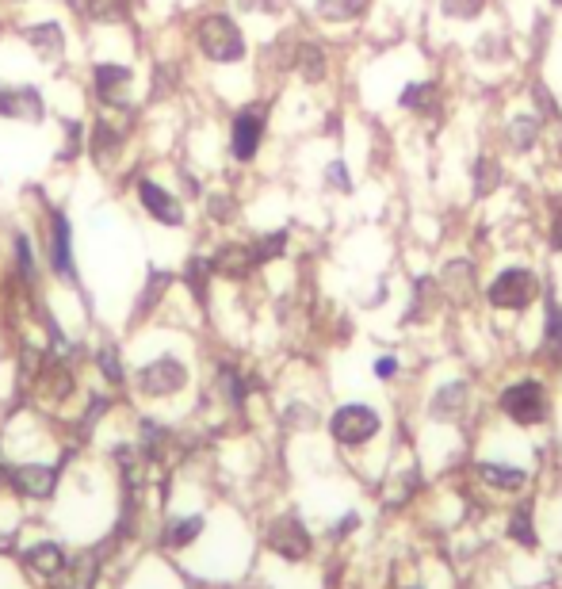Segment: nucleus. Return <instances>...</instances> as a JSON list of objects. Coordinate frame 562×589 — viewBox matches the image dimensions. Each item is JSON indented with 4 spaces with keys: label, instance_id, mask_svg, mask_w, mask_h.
I'll use <instances>...</instances> for the list:
<instances>
[{
    "label": "nucleus",
    "instance_id": "obj_41",
    "mask_svg": "<svg viewBox=\"0 0 562 589\" xmlns=\"http://www.w3.org/2000/svg\"><path fill=\"white\" fill-rule=\"evenodd\" d=\"M555 4H562V0H555Z\"/></svg>",
    "mask_w": 562,
    "mask_h": 589
},
{
    "label": "nucleus",
    "instance_id": "obj_13",
    "mask_svg": "<svg viewBox=\"0 0 562 589\" xmlns=\"http://www.w3.org/2000/svg\"><path fill=\"white\" fill-rule=\"evenodd\" d=\"M8 479H12V486L20 490L23 498H46V494L54 490L58 475H54V467H39V463H27V467H16V471H8Z\"/></svg>",
    "mask_w": 562,
    "mask_h": 589
},
{
    "label": "nucleus",
    "instance_id": "obj_27",
    "mask_svg": "<svg viewBox=\"0 0 562 589\" xmlns=\"http://www.w3.org/2000/svg\"><path fill=\"white\" fill-rule=\"evenodd\" d=\"M199 528H203V521L199 517H184V521H173L169 528H165V544L169 547H188L199 536Z\"/></svg>",
    "mask_w": 562,
    "mask_h": 589
},
{
    "label": "nucleus",
    "instance_id": "obj_29",
    "mask_svg": "<svg viewBox=\"0 0 562 589\" xmlns=\"http://www.w3.org/2000/svg\"><path fill=\"white\" fill-rule=\"evenodd\" d=\"M69 582L62 589H92V578H96V555H81L73 567H69Z\"/></svg>",
    "mask_w": 562,
    "mask_h": 589
},
{
    "label": "nucleus",
    "instance_id": "obj_28",
    "mask_svg": "<svg viewBox=\"0 0 562 589\" xmlns=\"http://www.w3.org/2000/svg\"><path fill=\"white\" fill-rule=\"evenodd\" d=\"M211 276H215V272H211V261H199V257L188 261L184 280H188V287L195 291V299H199V303H207V280H211Z\"/></svg>",
    "mask_w": 562,
    "mask_h": 589
},
{
    "label": "nucleus",
    "instance_id": "obj_8",
    "mask_svg": "<svg viewBox=\"0 0 562 589\" xmlns=\"http://www.w3.org/2000/svg\"><path fill=\"white\" fill-rule=\"evenodd\" d=\"M268 547L283 559H306L310 555V536L295 517H283V521L268 528Z\"/></svg>",
    "mask_w": 562,
    "mask_h": 589
},
{
    "label": "nucleus",
    "instance_id": "obj_14",
    "mask_svg": "<svg viewBox=\"0 0 562 589\" xmlns=\"http://www.w3.org/2000/svg\"><path fill=\"white\" fill-rule=\"evenodd\" d=\"M23 39L35 46L39 54H43L46 62H54V58H62V46H65V35H62V27L58 23H39V27H27L23 31Z\"/></svg>",
    "mask_w": 562,
    "mask_h": 589
},
{
    "label": "nucleus",
    "instance_id": "obj_1",
    "mask_svg": "<svg viewBox=\"0 0 562 589\" xmlns=\"http://www.w3.org/2000/svg\"><path fill=\"white\" fill-rule=\"evenodd\" d=\"M195 43L199 50L211 58V62H222V66H234L245 58V35L238 31V23L230 20V16H203L199 27H195Z\"/></svg>",
    "mask_w": 562,
    "mask_h": 589
},
{
    "label": "nucleus",
    "instance_id": "obj_15",
    "mask_svg": "<svg viewBox=\"0 0 562 589\" xmlns=\"http://www.w3.org/2000/svg\"><path fill=\"white\" fill-rule=\"evenodd\" d=\"M291 66L299 69V77L306 85H318V81H325V50L318 43H299Z\"/></svg>",
    "mask_w": 562,
    "mask_h": 589
},
{
    "label": "nucleus",
    "instance_id": "obj_2",
    "mask_svg": "<svg viewBox=\"0 0 562 589\" xmlns=\"http://www.w3.org/2000/svg\"><path fill=\"white\" fill-rule=\"evenodd\" d=\"M540 295V280L532 268H505L494 276V284L486 287V299L498 310H524V306L536 303Z\"/></svg>",
    "mask_w": 562,
    "mask_h": 589
},
{
    "label": "nucleus",
    "instance_id": "obj_17",
    "mask_svg": "<svg viewBox=\"0 0 562 589\" xmlns=\"http://www.w3.org/2000/svg\"><path fill=\"white\" fill-rule=\"evenodd\" d=\"M398 104L406 111H413V115H429V111H436V104H440V92H436V85H429V81H413V85L402 88Z\"/></svg>",
    "mask_w": 562,
    "mask_h": 589
},
{
    "label": "nucleus",
    "instance_id": "obj_31",
    "mask_svg": "<svg viewBox=\"0 0 562 589\" xmlns=\"http://www.w3.org/2000/svg\"><path fill=\"white\" fill-rule=\"evenodd\" d=\"M509 536L524 547H536V528H532V513L528 509H517L513 521H509Z\"/></svg>",
    "mask_w": 562,
    "mask_h": 589
},
{
    "label": "nucleus",
    "instance_id": "obj_25",
    "mask_svg": "<svg viewBox=\"0 0 562 589\" xmlns=\"http://www.w3.org/2000/svg\"><path fill=\"white\" fill-rule=\"evenodd\" d=\"M501 184V165L494 157H478L475 161V196H490Z\"/></svg>",
    "mask_w": 562,
    "mask_h": 589
},
{
    "label": "nucleus",
    "instance_id": "obj_36",
    "mask_svg": "<svg viewBox=\"0 0 562 589\" xmlns=\"http://www.w3.org/2000/svg\"><path fill=\"white\" fill-rule=\"evenodd\" d=\"M325 180H329V188H337V192H348V188H352V180H348V165H345V161H333V165L325 169Z\"/></svg>",
    "mask_w": 562,
    "mask_h": 589
},
{
    "label": "nucleus",
    "instance_id": "obj_35",
    "mask_svg": "<svg viewBox=\"0 0 562 589\" xmlns=\"http://www.w3.org/2000/svg\"><path fill=\"white\" fill-rule=\"evenodd\" d=\"M96 364L104 368V375H108L111 383H123V368H119V356H115V349H100Z\"/></svg>",
    "mask_w": 562,
    "mask_h": 589
},
{
    "label": "nucleus",
    "instance_id": "obj_34",
    "mask_svg": "<svg viewBox=\"0 0 562 589\" xmlns=\"http://www.w3.org/2000/svg\"><path fill=\"white\" fill-rule=\"evenodd\" d=\"M207 203H211V207H207V215H211L215 222H230V219H234V199H230V196H222V192H218V196H211Z\"/></svg>",
    "mask_w": 562,
    "mask_h": 589
},
{
    "label": "nucleus",
    "instance_id": "obj_39",
    "mask_svg": "<svg viewBox=\"0 0 562 589\" xmlns=\"http://www.w3.org/2000/svg\"><path fill=\"white\" fill-rule=\"evenodd\" d=\"M249 8H280V0H245Z\"/></svg>",
    "mask_w": 562,
    "mask_h": 589
},
{
    "label": "nucleus",
    "instance_id": "obj_22",
    "mask_svg": "<svg viewBox=\"0 0 562 589\" xmlns=\"http://www.w3.org/2000/svg\"><path fill=\"white\" fill-rule=\"evenodd\" d=\"M43 96L35 92L31 85H23V88H12V119H43Z\"/></svg>",
    "mask_w": 562,
    "mask_h": 589
},
{
    "label": "nucleus",
    "instance_id": "obj_38",
    "mask_svg": "<svg viewBox=\"0 0 562 589\" xmlns=\"http://www.w3.org/2000/svg\"><path fill=\"white\" fill-rule=\"evenodd\" d=\"M375 371H379V375H383V379H390V375H394V371H398V364H394V360H390V356H383V360H379V364H375Z\"/></svg>",
    "mask_w": 562,
    "mask_h": 589
},
{
    "label": "nucleus",
    "instance_id": "obj_20",
    "mask_svg": "<svg viewBox=\"0 0 562 589\" xmlns=\"http://www.w3.org/2000/svg\"><path fill=\"white\" fill-rule=\"evenodd\" d=\"M478 479L498 486V490H520L528 475L520 467H505V463H478Z\"/></svg>",
    "mask_w": 562,
    "mask_h": 589
},
{
    "label": "nucleus",
    "instance_id": "obj_30",
    "mask_svg": "<svg viewBox=\"0 0 562 589\" xmlns=\"http://www.w3.org/2000/svg\"><path fill=\"white\" fill-rule=\"evenodd\" d=\"M482 8H486V0H440V12L448 20H475V16H482Z\"/></svg>",
    "mask_w": 562,
    "mask_h": 589
},
{
    "label": "nucleus",
    "instance_id": "obj_16",
    "mask_svg": "<svg viewBox=\"0 0 562 589\" xmlns=\"http://www.w3.org/2000/svg\"><path fill=\"white\" fill-rule=\"evenodd\" d=\"M23 567L43 574V578H58L65 570V555L54 544H35L27 555H23Z\"/></svg>",
    "mask_w": 562,
    "mask_h": 589
},
{
    "label": "nucleus",
    "instance_id": "obj_24",
    "mask_svg": "<svg viewBox=\"0 0 562 589\" xmlns=\"http://www.w3.org/2000/svg\"><path fill=\"white\" fill-rule=\"evenodd\" d=\"M85 12L96 23H123L130 12V0H85Z\"/></svg>",
    "mask_w": 562,
    "mask_h": 589
},
{
    "label": "nucleus",
    "instance_id": "obj_6",
    "mask_svg": "<svg viewBox=\"0 0 562 589\" xmlns=\"http://www.w3.org/2000/svg\"><path fill=\"white\" fill-rule=\"evenodd\" d=\"M188 383V371L176 356H161L146 368L138 371V391L150 394V398H161V394H176Z\"/></svg>",
    "mask_w": 562,
    "mask_h": 589
},
{
    "label": "nucleus",
    "instance_id": "obj_26",
    "mask_svg": "<svg viewBox=\"0 0 562 589\" xmlns=\"http://www.w3.org/2000/svg\"><path fill=\"white\" fill-rule=\"evenodd\" d=\"M283 249H287V230H272V234H264V238L253 241V261L257 264L276 261Z\"/></svg>",
    "mask_w": 562,
    "mask_h": 589
},
{
    "label": "nucleus",
    "instance_id": "obj_11",
    "mask_svg": "<svg viewBox=\"0 0 562 589\" xmlns=\"http://www.w3.org/2000/svg\"><path fill=\"white\" fill-rule=\"evenodd\" d=\"M253 268H257V261H253V245H238V241H226L215 257H211V272H215V276H226V280H245Z\"/></svg>",
    "mask_w": 562,
    "mask_h": 589
},
{
    "label": "nucleus",
    "instance_id": "obj_4",
    "mask_svg": "<svg viewBox=\"0 0 562 589\" xmlns=\"http://www.w3.org/2000/svg\"><path fill=\"white\" fill-rule=\"evenodd\" d=\"M264 127H268V104H249L234 115V131H230V153L238 161H253L264 142Z\"/></svg>",
    "mask_w": 562,
    "mask_h": 589
},
{
    "label": "nucleus",
    "instance_id": "obj_19",
    "mask_svg": "<svg viewBox=\"0 0 562 589\" xmlns=\"http://www.w3.org/2000/svg\"><path fill=\"white\" fill-rule=\"evenodd\" d=\"M536 138H540V115H536V111H520V115H513V123H509V146H513V150H532Z\"/></svg>",
    "mask_w": 562,
    "mask_h": 589
},
{
    "label": "nucleus",
    "instance_id": "obj_10",
    "mask_svg": "<svg viewBox=\"0 0 562 589\" xmlns=\"http://www.w3.org/2000/svg\"><path fill=\"white\" fill-rule=\"evenodd\" d=\"M92 88H96V96H100L108 108H123V96H127V88H130V69L115 66V62H104V66L92 69Z\"/></svg>",
    "mask_w": 562,
    "mask_h": 589
},
{
    "label": "nucleus",
    "instance_id": "obj_23",
    "mask_svg": "<svg viewBox=\"0 0 562 589\" xmlns=\"http://www.w3.org/2000/svg\"><path fill=\"white\" fill-rule=\"evenodd\" d=\"M463 406H467V383H452V387H444V391L436 394L433 414L444 417V421H452V417H459Z\"/></svg>",
    "mask_w": 562,
    "mask_h": 589
},
{
    "label": "nucleus",
    "instance_id": "obj_40",
    "mask_svg": "<svg viewBox=\"0 0 562 589\" xmlns=\"http://www.w3.org/2000/svg\"><path fill=\"white\" fill-rule=\"evenodd\" d=\"M4 475H8V471H4V467H0V482H4Z\"/></svg>",
    "mask_w": 562,
    "mask_h": 589
},
{
    "label": "nucleus",
    "instance_id": "obj_32",
    "mask_svg": "<svg viewBox=\"0 0 562 589\" xmlns=\"http://www.w3.org/2000/svg\"><path fill=\"white\" fill-rule=\"evenodd\" d=\"M165 287H169V272H157V268H153L150 284H146V291H142V303H138V314H146V310L165 295Z\"/></svg>",
    "mask_w": 562,
    "mask_h": 589
},
{
    "label": "nucleus",
    "instance_id": "obj_33",
    "mask_svg": "<svg viewBox=\"0 0 562 589\" xmlns=\"http://www.w3.org/2000/svg\"><path fill=\"white\" fill-rule=\"evenodd\" d=\"M444 280H455L452 299L455 303H463V295H471V280H475V272H471V264H452Z\"/></svg>",
    "mask_w": 562,
    "mask_h": 589
},
{
    "label": "nucleus",
    "instance_id": "obj_12",
    "mask_svg": "<svg viewBox=\"0 0 562 589\" xmlns=\"http://www.w3.org/2000/svg\"><path fill=\"white\" fill-rule=\"evenodd\" d=\"M123 142H127V119H115V115H100L96 131H92V138H88V146H92V157H96V161H111V157H119Z\"/></svg>",
    "mask_w": 562,
    "mask_h": 589
},
{
    "label": "nucleus",
    "instance_id": "obj_37",
    "mask_svg": "<svg viewBox=\"0 0 562 589\" xmlns=\"http://www.w3.org/2000/svg\"><path fill=\"white\" fill-rule=\"evenodd\" d=\"M81 153V127L77 123H65V150H62V161H73Z\"/></svg>",
    "mask_w": 562,
    "mask_h": 589
},
{
    "label": "nucleus",
    "instance_id": "obj_5",
    "mask_svg": "<svg viewBox=\"0 0 562 589\" xmlns=\"http://www.w3.org/2000/svg\"><path fill=\"white\" fill-rule=\"evenodd\" d=\"M329 429H333L337 444L360 448V444H368V440L379 433V414H375L371 406H341V410L333 414V421H329Z\"/></svg>",
    "mask_w": 562,
    "mask_h": 589
},
{
    "label": "nucleus",
    "instance_id": "obj_21",
    "mask_svg": "<svg viewBox=\"0 0 562 589\" xmlns=\"http://www.w3.org/2000/svg\"><path fill=\"white\" fill-rule=\"evenodd\" d=\"M543 356L551 364H562V306H547V326H543Z\"/></svg>",
    "mask_w": 562,
    "mask_h": 589
},
{
    "label": "nucleus",
    "instance_id": "obj_9",
    "mask_svg": "<svg viewBox=\"0 0 562 589\" xmlns=\"http://www.w3.org/2000/svg\"><path fill=\"white\" fill-rule=\"evenodd\" d=\"M69 238H73L69 219H65L62 211H50V238H46V245H50V264H54V272L65 276V280H73V276H77V268H73V245H69Z\"/></svg>",
    "mask_w": 562,
    "mask_h": 589
},
{
    "label": "nucleus",
    "instance_id": "obj_18",
    "mask_svg": "<svg viewBox=\"0 0 562 589\" xmlns=\"http://www.w3.org/2000/svg\"><path fill=\"white\" fill-rule=\"evenodd\" d=\"M371 0H318L314 12L322 16L325 23H352L368 12Z\"/></svg>",
    "mask_w": 562,
    "mask_h": 589
},
{
    "label": "nucleus",
    "instance_id": "obj_3",
    "mask_svg": "<svg viewBox=\"0 0 562 589\" xmlns=\"http://www.w3.org/2000/svg\"><path fill=\"white\" fill-rule=\"evenodd\" d=\"M501 414L517 425H540L547 417V394L536 379H520L501 394Z\"/></svg>",
    "mask_w": 562,
    "mask_h": 589
},
{
    "label": "nucleus",
    "instance_id": "obj_7",
    "mask_svg": "<svg viewBox=\"0 0 562 589\" xmlns=\"http://www.w3.org/2000/svg\"><path fill=\"white\" fill-rule=\"evenodd\" d=\"M138 203L146 207V215L153 222H161V226H180L184 222V207H180V199L173 192H165L161 184H153V180H142L138 184Z\"/></svg>",
    "mask_w": 562,
    "mask_h": 589
}]
</instances>
